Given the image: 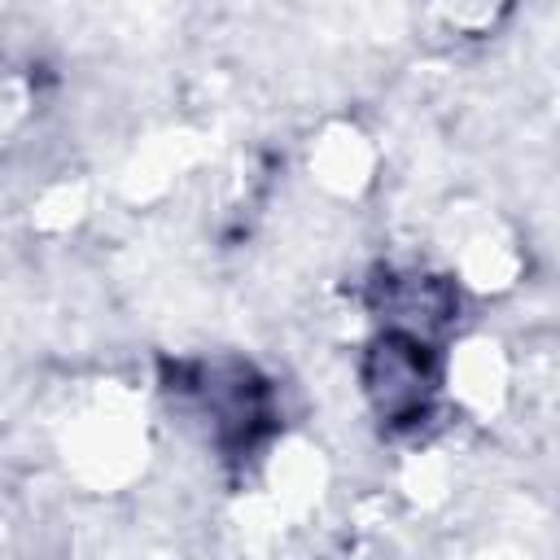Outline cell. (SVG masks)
<instances>
[{
  "label": "cell",
  "instance_id": "1",
  "mask_svg": "<svg viewBox=\"0 0 560 560\" xmlns=\"http://www.w3.org/2000/svg\"><path fill=\"white\" fill-rule=\"evenodd\" d=\"M363 389L389 429H416L438 394V363L429 337L385 328L363 359Z\"/></svg>",
  "mask_w": 560,
  "mask_h": 560
}]
</instances>
